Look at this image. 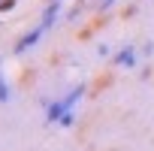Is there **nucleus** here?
Segmentation results:
<instances>
[{"label": "nucleus", "mask_w": 154, "mask_h": 151, "mask_svg": "<svg viewBox=\"0 0 154 151\" xmlns=\"http://www.w3.org/2000/svg\"><path fill=\"white\" fill-rule=\"evenodd\" d=\"M118 63H124V66L136 63V51H130V48H127V51H121V54H118Z\"/></svg>", "instance_id": "nucleus-2"}, {"label": "nucleus", "mask_w": 154, "mask_h": 151, "mask_svg": "<svg viewBox=\"0 0 154 151\" xmlns=\"http://www.w3.org/2000/svg\"><path fill=\"white\" fill-rule=\"evenodd\" d=\"M39 36H42V27H36V30H30V36H24V39L18 42V51H24L27 45H33V42H39Z\"/></svg>", "instance_id": "nucleus-1"}, {"label": "nucleus", "mask_w": 154, "mask_h": 151, "mask_svg": "<svg viewBox=\"0 0 154 151\" xmlns=\"http://www.w3.org/2000/svg\"><path fill=\"white\" fill-rule=\"evenodd\" d=\"M0 100H6V85H3V79H0Z\"/></svg>", "instance_id": "nucleus-3"}]
</instances>
